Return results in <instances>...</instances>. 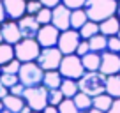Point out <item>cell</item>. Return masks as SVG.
I'll return each instance as SVG.
<instances>
[{
    "instance_id": "6da1fadb",
    "label": "cell",
    "mask_w": 120,
    "mask_h": 113,
    "mask_svg": "<svg viewBox=\"0 0 120 113\" xmlns=\"http://www.w3.org/2000/svg\"><path fill=\"white\" fill-rule=\"evenodd\" d=\"M83 9L86 11L88 19L101 23V21H104V19L116 14L118 0H86Z\"/></svg>"
},
{
    "instance_id": "7a4b0ae2",
    "label": "cell",
    "mask_w": 120,
    "mask_h": 113,
    "mask_svg": "<svg viewBox=\"0 0 120 113\" xmlns=\"http://www.w3.org/2000/svg\"><path fill=\"white\" fill-rule=\"evenodd\" d=\"M106 79H108V76H104L99 71H86L85 74L78 79L79 92H85L90 97L104 94L106 92Z\"/></svg>"
},
{
    "instance_id": "3957f363",
    "label": "cell",
    "mask_w": 120,
    "mask_h": 113,
    "mask_svg": "<svg viewBox=\"0 0 120 113\" xmlns=\"http://www.w3.org/2000/svg\"><path fill=\"white\" fill-rule=\"evenodd\" d=\"M42 48L37 42V39H26L23 37L18 44H14V56L18 58L21 64L26 62H35L41 55Z\"/></svg>"
},
{
    "instance_id": "277c9868",
    "label": "cell",
    "mask_w": 120,
    "mask_h": 113,
    "mask_svg": "<svg viewBox=\"0 0 120 113\" xmlns=\"http://www.w3.org/2000/svg\"><path fill=\"white\" fill-rule=\"evenodd\" d=\"M58 72L62 74V78L76 79V81H78L86 71H85V67H83L81 56H78L74 53V55H64V58H62V62H60Z\"/></svg>"
},
{
    "instance_id": "5b68a950",
    "label": "cell",
    "mask_w": 120,
    "mask_h": 113,
    "mask_svg": "<svg viewBox=\"0 0 120 113\" xmlns=\"http://www.w3.org/2000/svg\"><path fill=\"white\" fill-rule=\"evenodd\" d=\"M19 83L28 87H39L42 85V79H44V71L39 67L37 62H26V64H21V69L18 72Z\"/></svg>"
},
{
    "instance_id": "8992f818",
    "label": "cell",
    "mask_w": 120,
    "mask_h": 113,
    "mask_svg": "<svg viewBox=\"0 0 120 113\" xmlns=\"http://www.w3.org/2000/svg\"><path fill=\"white\" fill-rule=\"evenodd\" d=\"M25 102L32 108V111H42L48 106V88L44 85L39 87H28L23 94Z\"/></svg>"
},
{
    "instance_id": "52a82bcc",
    "label": "cell",
    "mask_w": 120,
    "mask_h": 113,
    "mask_svg": "<svg viewBox=\"0 0 120 113\" xmlns=\"http://www.w3.org/2000/svg\"><path fill=\"white\" fill-rule=\"evenodd\" d=\"M62 58H64L62 51L55 46V48H42L41 55H39V58L35 62L39 64V67H41L44 72L46 71H58Z\"/></svg>"
},
{
    "instance_id": "ba28073f",
    "label": "cell",
    "mask_w": 120,
    "mask_h": 113,
    "mask_svg": "<svg viewBox=\"0 0 120 113\" xmlns=\"http://www.w3.org/2000/svg\"><path fill=\"white\" fill-rule=\"evenodd\" d=\"M81 41L83 39H81V35H79V32L74 30V28H69V30L60 32L56 48L62 51V55H74Z\"/></svg>"
},
{
    "instance_id": "9c48e42d",
    "label": "cell",
    "mask_w": 120,
    "mask_h": 113,
    "mask_svg": "<svg viewBox=\"0 0 120 113\" xmlns=\"http://www.w3.org/2000/svg\"><path fill=\"white\" fill-rule=\"evenodd\" d=\"M99 72H102L104 76H113L120 74V55L113 51H102L101 53V67Z\"/></svg>"
},
{
    "instance_id": "30bf717a",
    "label": "cell",
    "mask_w": 120,
    "mask_h": 113,
    "mask_svg": "<svg viewBox=\"0 0 120 113\" xmlns=\"http://www.w3.org/2000/svg\"><path fill=\"white\" fill-rule=\"evenodd\" d=\"M58 37H60V30L49 23V25H41L35 39L41 44V48H55L58 44Z\"/></svg>"
},
{
    "instance_id": "8fae6325",
    "label": "cell",
    "mask_w": 120,
    "mask_h": 113,
    "mask_svg": "<svg viewBox=\"0 0 120 113\" xmlns=\"http://www.w3.org/2000/svg\"><path fill=\"white\" fill-rule=\"evenodd\" d=\"M51 25L55 28H58L60 32L69 30L71 28V9L64 4L56 5L53 9V14H51Z\"/></svg>"
},
{
    "instance_id": "7c38bea8",
    "label": "cell",
    "mask_w": 120,
    "mask_h": 113,
    "mask_svg": "<svg viewBox=\"0 0 120 113\" xmlns=\"http://www.w3.org/2000/svg\"><path fill=\"white\" fill-rule=\"evenodd\" d=\"M0 30H2V37H4V42L7 44H18L19 41L23 39L21 30H19L18 21H12V19H7L0 25Z\"/></svg>"
},
{
    "instance_id": "4fadbf2b",
    "label": "cell",
    "mask_w": 120,
    "mask_h": 113,
    "mask_svg": "<svg viewBox=\"0 0 120 113\" xmlns=\"http://www.w3.org/2000/svg\"><path fill=\"white\" fill-rule=\"evenodd\" d=\"M5 7L7 19L18 21L26 14V0H2Z\"/></svg>"
},
{
    "instance_id": "5bb4252c",
    "label": "cell",
    "mask_w": 120,
    "mask_h": 113,
    "mask_svg": "<svg viewBox=\"0 0 120 113\" xmlns=\"http://www.w3.org/2000/svg\"><path fill=\"white\" fill-rule=\"evenodd\" d=\"M18 25H19V30H21V35L26 39H35L39 28H41L35 16H30V14H25L21 19H18Z\"/></svg>"
},
{
    "instance_id": "9a60e30c",
    "label": "cell",
    "mask_w": 120,
    "mask_h": 113,
    "mask_svg": "<svg viewBox=\"0 0 120 113\" xmlns=\"http://www.w3.org/2000/svg\"><path fill=\"white\" fill-rule=\"evenodd\" d=\"M99 28H101V34L106 37H113V35H118L120 30V18L118 16H111V18L104 19V21L99 23Z\"/></svg>"
},
{
    "instance_id": "2e32d148",
    "label": "cell",
    "mask_w": 120,
    "mask_h": 113,
    "mask_svg": "<svg viewBox=\"0 0 120 113\" xmlns=\"http://www.w3.org/2000/svg\"><path fill=\"white\" fill-rule=\"evenodd\" d=\"M81 62H83L85 71H99V67H101V53L90 51L81 56Z\"/></svg>"
},
{
    "instance_id": "e0dca14e",
    "label": "cell",
    "mask_w": 120,
    "mask_h": 113,
    "mask_svg": "<svg viewBox=\"0 0 120 113\" xmlns=\"http://www.w3.org/2000/svg\"><path fill=\"white\" fill-rule=\"evenodd\" d=\"M64 78L58 71H46L44 72V79H42V85H44L48 90H53V88H60Z\"/></svg>"
},
{
    "instance_id": "ac0fdd59",
    "label": "cell",
    "mask_w": 120,
    "mask_h": 113,
    "mask_svg": "<svg viewBox=\"0 0 120 113\" xmlns=\"http://www.w3.org/2000/svg\"><path fill=\"white\" fill-rule=\"evenodd\" d=\"M111 104H113V97H111V95H108L106 92H104V94L95 95V97H92V108L99 109V111L108 113L109 108H111Z\"/></svg>"
},
{
    "instance_id": "d6986e66",
    "label": "cell",
    "mask_w": 120,
    "mask_h": 113,
    "mask_svg": "<svg viewBox=\"0 0 120 113\" xmlns=\"http://www.w3.org/2000/svg\"><path fill=\"white\" fill-rule=\"evenodd\" d=\"M2 101H4V108L9 109L11 113H19L23 109V106L26 104L23 97H18V95H12V94H9L7 97L2 99Z\"/></svg>"
},
{
    "instance_id": "ffe728a7",
    "label": "cell",
    "mask_w": 120,
    "mask_h": 113,
    "mask_svg": "<svg viewBox=\"0 0 120 113\" xmlns=\"http://www.w3.org/2000/svg\"><path fill=\"white\" fill-rule=\"evenodd\" d=\"M78 32H79V35H81L83 41H88V39H92L94 35L101 34V28H99V23H97V21H92V19H88V21H86Z\"/></svg>"
},
{
    "instance_id": "44dd1931",
    "label": "cell",
    "mask_w": 120,
    "mask_h": 113,
    "mask_svg": "<svg viewBox=\"0 0 120 113\" xmlns=\"http://www.w3.org/2000/svg\"><path fill=\"white\" fill-rule=\"evenodd\" d=\"M106 94L113 99H120V74L108 76L106 79Z\"/></svg>"
},
{
    "instance_id": "7402d4cb",
    "label": "cell",
    "mask_w": 120,
    "mask_h": 113,
    "mask_svg": "<svg viewBox=\"0 0 120 113\" xmlns=\"http://www.w3.org/2000/svg\"><path fill=\"white\" fill-rule=\"evenodd\" d=\"M86 21H88V16H86L85 9H72L71 11V28L79 30Z\"/></svg>"
},
{
    "instance_id": "603a6c76",
    "label": "cell",
    "mask_w": 120,
    "mask_h": 113,
    "mask_svg": "<svg viewBox=\"0 0 120 113\" xmlns=\"http://www.w3.org/2000/svg\"><path fill=\"white\" fill-rule=\"evenodd\" d=\"M60 90H62V94H64L65 99H72L76 94L79 92V85L76 79H67L64 78V81H62V85H60Z\"/></svg>"
},
{
    "instance_id": "cb8c5ba5",
    "label": "cell",
    "mask_w": 120,
    "mask_h": 113,
    "mask_svg": "<svg viewBox=\"0 0 120 113\" xmlns=\"http://www.w3.org/2000/svg\"><path fill=\"white\" fill-rule=\"evenodd\" d=\"M88 44H90V51H95V53H102L108 49V37L102 34L94 35L92 39H88Z\"/></svg>"
},
{
    "instance_id": "d4e9b609",
    "label": "cell",
    "mask_w": 120,
    "mask_h": 113,
    "mask_svg": "<svg viewBox=\"0 0 120 113\" xmlns=\"http://www.w3.org/2000/svg\"><path fill=\"white\" fill-rule=\"evenodd\" d=\"M72 101H74L76 108L79 109V111H88L90 108H92V97H90L88 94H85V92H78V94L72 97Z\"/></svg>"
},
{
    "instance_id": "484cf974",
    "label": "cell",
    "mask_w": 120,
    "mask_h": 113,
    "mask_svg": "<svg viewBox=\"0 0 120 113\" xmlns=\"http://www.w3.org/2000/svg\"><path fill=\"white\" fill-rule=\"evenodd\" d=\"M14 46L7 44V42H0V67L5 65L7 62L14 60Z\"/></svg>"
},
{
    "instance_id": "4316f807",
    "label": "cell",
    "mask_w": 120,
    "mask_h": 113,
    "mask_svg": "<svg viewBox=\"0 0 120 113\" xmlns=\"http://www.w3.org/2000/svg\"><path fill=\"white\" fill-rule=\"evenodd\" d=\"M64 94H62V90L60 88H53V90H48V104L51 106H58L60 102L64 101Z\"/></svg>"
},
{
    "instance_id": "83f0119b",
    "label": "cell",
    "mask_w": 120,
    "mask_h": 113,
    "mask_svg": "<svg viewBox=\"0 0 120 113\" xmlns=\"http://www.w3.org/2000/svg\"><path fill=\"white\" fill-rule=\"evenodd\" d=\"M19 69H21V62H19L18 58H14V60L7 62L5 65H2V67H0V71L5 72V74H18Z\"/></svg>"
},
{
    "instance_id": "f1b7e54d",
    "label": "cell",
    "mask_w": 120,
    "mask_h": 113,
    "mask_svg": "<svg viewBox=\"0 0 120 113\" xmlns=\"http://www.w3.org/2000/svg\"><path fill=\"white\" fill-rule=\"evenodd\" d=\"M51 14H53V9L42 7L41 11L35 14V19L39 21V25H49V23H51Z\"/></svg>"
},
{
    "instance_id": "f546056e",
    "label": "cell",
    "mask_w": 120,
    "mask_h": 113,
    "mask_svg": "<svg viewBox=\"0 0 120 113\" xmlns=\"http://www.w3.org/2000/svg\"><path fill=\"white\" fill-rule=\"evenodd\" d=\"M58 111L60 113H81L78 108H76V104H74L72 99H64V101L58 104Z\"/></svg>"
},
{
    "instance_id": "4dcf8cb0",
    "label": "cell",
    "mask_w": 120,
    "mask_h": 113,
    "mask_svg": "<svg viewBox=\"0 0 120 113\" xmlns=\"http://www.w3.org/2000/svg\"><path fill=\"white\" fill-rule=\"evenodd\" d=\"M0 83L7 88H12L14 85L19 83V78H18V74H5V72H2L0 74Z\"/></svg>"
},
{
    "instance_id": "1f68e13d",
    "label": "cell",
    "mask_w": 120,
    "mask_h": 113,
    "mask_svg": "<svg viewBox=\"0 0 120 113\" xmlns=\"http://www.w3.org/2000/svg\"><path fill=\"white\" fill-rule=\"evenodd\" d=\"M42 9V4L39 0H32V2H26V14L30 16H35L39 11Z\"/></svg>"
},
{
    "instance_id": "d6a6232c",
    "label": "cell",
    "mask_w": 120,
    "mask_h": 113,
    "mask_svg": "<svg viewBox=\"0 0 120 113\" xmlns=\"http://www.w3.org/2000/svg\"><path fill=\"white\" fill-rule=\"evenodd\" d=\"M108 51H113V53H118L120 55V39H118V35L108 37Z\"/></svg>"
},
{
    "instance_id": "836d02e7",
    "label": "cell",
    "mask_w": 120,
    "mask_h": 113,
    "mask_svg": "<svg viewBox=\"0 0 120 113\" xmlns=\"http://www.w3.org/2000/svg\"><path fill=\"white\" fill-rule=\"evenodd\" d=\"M62 4L67 5V7L72 11V9H83L85 4H86V0H62Z\"/></svg>"
},
{
    "instance_id": "e575fe53",
    "label": "cell",
    "mask_w": 120,
    "mask_h": 113,
    "mask_svg": "<svg viewBox=\"0 0 120 113\" xmlns=\"http://www.w3.org/2000/svg\"><path fill=\"white\" fill-rule=\"evenodd\" d=\"M86 53H90V44H88V41H81L79 46H78V49H76V55L83 56V55H86Z\"/></svg>"
},
{
    "instance_id": "d590c367",
    "label": "cell",
    "mask_w": 120,
    "mask_h": 113,
    "mask_svg": "<svg viewBox=\"0 0 120 113\" xmlns=\"http://www.w3.org/2000/svg\"><path fill=\"white\" fill-rule=\"evenodd\" d=\"M25 90H26V87H25V85L18 83V85H14L12 88H9V94H12V95H18V97H23Z\"/></svg>"
},
{
    "instance_id": "8d00e7d4",
    "label": "cell",
    "mask_w": 120,
    "mask_h": 113,
    "mask_svg": "<svg viewBox=\"0 0 120 113\" xmlns=\"http://www.w3.org/2000/svg\"><path fill=\"white\" fill-rule=\"evenodd\" d=\"M42 4V7H48V9H55L56 5L62 4V0H39Z\"/></svg>"
},
{
    "instance_id": "74e56055",
    "label": "cell",
    "mask_w": 120,
    "mask_h": 113,
    "mask_svg": "<svg viewBox=\"0 0 120 113\" xmlns=\"http://www.w3.org/2000/svg\"><path fill=\"white\" fill-rule=\"evenodd\" d=\"M108 113H120V99H113V104Z\"/></svg>"
},
{
    "instance_id": "f35d334b",
    "label": "cell",
    "mask_w": 120,
    "mask_h": 113,
    "mask_svg": "<svg viewBox=\"0 0 120 113\" xmlns=\"http://www.w3.org/2000/svg\"><path fill=\"white\" fill-rule=\"evenodd\" d=\"M4 21H7V14H5V7H4V2L0 0V25Z\"/></svg>"
},
{
    "instance_id": "ab89813d",
    "label": "cell",
    "mask_w": 120,
    "mask_h": 113,
    "mask_svg": "<svg viewBox=\"0 0 120 113\" xmlns=\"http://www.w3.org/2000/svg\"><path fill=\"white\" fill-rule=\"evenodd\" d=\"M42 113H60V111H58V106H51V104H48L44 109H42Z\"/></svg>"
},
{
    "instance_id": "60d3db41",
    "label": "cell",
    "mask_w": 120,
    "mask_h": 113,
    "mask_svg": "<svg viewBox=\"0 0 120 113\" xmlns=\"http://www.w3.org/2000/svg\"><path fill=\"white\" fill-rule=\"evenodd\" d=\"M9 95V88L7 87H4L2 83H0V99H5Z\"/></svg>"
},
{
    "instance_id": "b9f144b4",
    "label": "cell",
    "mask_w": 120,
    "mask_h": 113,
    "mask_svg": "<svg viewBox=\"0 0 120 113\" xmlns=\"http://www.w3.org/2000/svg\"><path fill=\"white\" fill-rule=\"evenodd\" d=\"M19 113H32V108H30L28 104H25V106H23V109H21Z\"/></svg>"
},
{
    "instance_id": "7bdbcfd3",
    "label": "cell",
    "mask_w": 120,
    "mask_h": 113,
    "mask_svg": "<svg viewBox=\"0 0 120 113\" xmlns=\"http://www.w3.org/2000/svg\"><path fill=\"white\" fill-rule=\"evenodd\" d=\"M83 113H104V111H99V109H95V108H90L88 111H83Z\"/></svg>"
},
{
    "instance_id": "ee69618b",
    "label": "cell",
    "mask_w": 120,
    "mask_h": 113,
    "mask_svg": "<svg viewBox=\"0 0 120 113\" xmlns=\"http://www.w3.org/2000/svg\"><path fill=\"white\" fill-rule=\"evenodd\" d=\"M116 16L120 18V0H118V9H116Z\"/></svg>"
},
{
    "instance_id": "f6af8a7d",
    "label": "cell",
    "mask_w": 120,
    "mask_h": 113,
    "mask_svg": "<svg viewBox=\"0 0 120 113\" xmlns=\"http://www.w3.org/2000/svg\"><path fill=\"white\" fill-rule=\"evenodd\" d=\"M2 109H5V108H4V101L0 99V111H2Z\"/></svg>"
},
{
    "instance_id": "bcb514c9",
    "label": "cell",
    "mask_w": 120,
    "mask_h": 113,
    "mask_svg": "<svg viewBox=\"0 0 120 113\" xmlns=\"http://www.w3.org/2000/svg\"><path fill=\"white\" fill-rule=\"evenodd\" d=\"M0 42H4V37H2V30H0Z\"/></svg>"
},
{
    "instance_id": "7dc6e473",
    "label": "cell",
    "mask_w": 120,
    "mask_h": 113,
    "mask_svg": "<svg viewBox=\"0 0 120 113\" xmlns=\"http://www.w3.org/2000/svg\"><path fill=\"white\" fill-rule=\"evenodd\" d=\"M0 113H11V111H9V109H2Z\"/></svg>"
},
{
    "instance_id": "c3c4849f",
    "label": "cell",
    "mask_w": 120,
    "mask_h": 113,
    "mask_svg": "<svg viewBox=\"0 0 120 113\" xmlns=\"http://www.w3.org/2000/svg\"><path fill=\"white\" fill-rule=\"evenodd\" d=\"M32 113H42V111H32Z\"/></svg>"
},
{
    "instance_id": "681fc988",
    "label": "cell",
    "mask_w": 120,
    "mask_h": 113,
    "mask_svg": "<svg viewBox=\"0 0 120 113\" xmlns=\"http://www.w3.org/2000/svg\"><path fill=\"white\" fill-rule=\"evenodd\" d=\"M118 39H120V30H118Z\"/></svg>"
},
{
    "instance_id": "f907efd6",
    "label": "cell",
    "mask_w": 120,
    "mask_h": 113,
    "mask_svg": "<svg viewBox=\"0 0 120 113\" xmlns=\"http://www.w3.org/2000/svg\"><path fill=\"white\" fill-rule=\"evenodd\" d=\"M26 2H32V0H26Z\"/></svg>"
},
{
    "instance_id": "816d5d0a",
    "label": "cell",
    "mask_w": 120,
    "mask_h": 113,
    "mask_svg": "<svg viewBox=\"0 0 120 113\" xmlns=\"http://www.w3.org/2000/svg\"><path fill=\"white\" fill-rule=\"evenodd\" d=\"M0 74H2V71H0Z\"/></svg>"
}]
</instances>
